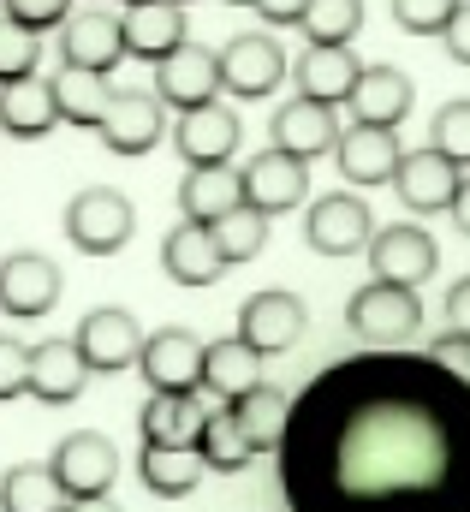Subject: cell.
Returning a JSON list of instances; mask_svg holds the SVG:
<instances>
[{"label": "cell", "mask_w": 470, "mask_h": 512, "mask_svg": "<svg viewBox=\"0 0 470 512\" xmlns=\"http://www.w3.org/2000/svg\"><path fill=\"white\" fill-rule=\"evenodd\" d=\"M155 96L185 114V108H203V102H221V48H197L185 42L179 54H167L155 66Z\"/></svg>", "instance_id": "obj_10"}, {"label": "cell", "mask_w": 470, "mask_h": 512, "mask_svg": "<svg viewBox=\"0 0 470 512\" xmlns=\"http://www.w3.org/2000/svg\"><path fill=\"white\" fill-rule=\"evenodd\" d=\"M161 268L173 286H215L227 274V251L215 245V227L203 221H179L167 239H161Z\"/></svg>", "instance_id": "obj_19"}, {"label": "cell", "mask_w": 470, "mask_h": 512, "mask_svg": "<svg viewBox=\"0 0 470 512\" xmlns=\"http://www.w3.org/2000/svg\"><path fill=\"white\" fill-rule=\"evenodd\" d=\"M304 239H310V251H316V256H357V251H369V239H375L369 203H363V197H346V191L316 197V203H310V215H304Z\"/></svg>", "instance_id": "obj_7"}, {"label": "cell", "mask_w": 470, "mask_h": 512, "mask_svg": "<svg viewBox=\"0 0 470 512\" xmlns=\"http://www.w3.org/2000/svg\"><path fill=\"white\" fill-rule=\"evenodd\" d=\"M36 54H42V36L24 30V24H12V18H0V84L30 78L36 72Z\"/></svg>", "instance_id": "obj_36"}, {"label": "cell", "mask_w": 470, "mask_h": 512, "mask_svg": "<svg viewBox=\"0 0 470 512\" xmlns=\"http://www.w3.org/2000/svg\"><path fill=\"white\" fill-rule=\"evenodd\" d=\"M447 322H453L459 334H470V274L453 280V292H447Z\"/></svg>", "instance_id": "obj_44"}, {"label": "cell", "mask_w": 470, "mask_h": 512, "mask_svg": "<svg viewBox=\"0 0 470 512\" xmlns=\"http://www.w3.org/2000/svg\"><path fill=\"white\" fill-rule=\"evenodd\" d=\"M60 126V108H54V90H48V78H12V84H0V131L6 137H48V131Z\"/></svg>", "instance_id": "obj_29"}, {"label": "cell", "mask_w": 470, "mask_h": 512, "mask_svg": "<svg viewBox=\"0 0 470 512\" xmlns=\"http://www.w3.org/2000/svg\"><path fill=\"white\" fill-rule=\"evenodd\" d=\"M441 42H447V60L470 66V0H459V12H453V24L441 30Z\"/></svg>", "instance_id": "obj_42"}, {"label": "cell", "mask_w": 470, "mask_h": 512, "mask_svg": "<svg viewBox=\"0 0 470 512\" xmlns=\"http://www.w3.org/2000/svg\"><path fill=\"white\" fill-rule=\"evenodd\" d=\"M268 137H274V149H286V155H298V161H316V155H328V149L340 143L334 102H310V96L286 102V108L268 120Z\"/></svg>", "instance_id": "obj_22"}, {"label": "cell", "mask_w": 470, "mask_h": 512, "mask_svg": "<svg viewBox=\"0 0 470 512\" xmlns=\"http://www.w3.org/2000/svg\"><path fill=\"white\" fill-rule=\"evenodd\" d=\"M66 501L54 465H12L0 477V512H66Z\"/></svg>", "instance_id": "obj_31"}, {"label": "cell", "mask_w": 470, "mask_h": 512, "mask_svg": "<svg viewBox=\"0 0 470 512\" xmlns=\"http://www.w3.org/2000/svg\"><path fill=\"white\" fill-rule=\"evenodd\" d=\"M238 203H244V173H238L233 161L191 167V173L179 179V215H185V221H203V227H215L221 215H233Z\"/></svg>", "instance_id": "obj_24"}, {"label": "cell", "mask_w": 470, "mask_h": 512, "mask_svg": "<svg viewBox=\"0 0 470 512\" xmlns=\"http://www.w3.org/2000/svg\"><path fill=\"white\" fill-rule=\"evenodd\" d=\"M137 429H143V447H203L209 405L203 393H149Z\"/></svg>", "instance_id": "obj_21"}, {"label": "cell", "mask_w": 470, "mask_h": 512, "mask_svg": "<svg viewBox=\"0 0 470 512\" xmlns=\"http://www.w3.org/2000/svg\"><path fill=\"white\" fill-rule=\"evenodd\" d=\"M48 90H54L60 126H78V131H96V126H102V114H108V96H114L108 72L66 66V60H60V72H48Z\"/></svg>", "instance_id": "obj_26"}, {"label": "cell", "mask_w": 470, "mask_h": 512, "mask_svg": "<svg viewBox=\"0 0 470 512\" xmlns=\"http://www.w3.org/2000/svg\"><path fill=\"white\" fill-rule=\"evenodd\" d=\"M131 227H137V209H131V197L114 191V185H90L66 209V239L84 256H114L131 239Z\"/></svg>", "instance_id": "obj_3"}, {"label": "cell", "mask_w": 470, "mask_h": 512, "mask_svg": "<svg viewBox=\"0 0 470 512\" xmlns=\"http://www.w3.org/2000/svg\"><path fill=\"white\" fill-rule=\"evenodd\" d=\"M435 239L423 233V227H411V221H399V227H381L375 239H369V268H375V280H393V286H423L429 274H435Z\"/></svg>", "instance_id": "obj_18"}, {"label": "cell", "mask_w": 470, "mask_h": 512, "mask_svg": "<svg viewBox=\"0 0 470 512\" xmlns=\"http://www.w3.org/2000/svg\"><path fill=\"white\" fill-rule=\"evenodd\" d=\"M298 96H310V102H334V108H346V96L357 90V78H363V60L352 54V42L346 48H310L304 60H298Z\"/></svg>", "instance_id": "obj_27"}, {"label": "cell", "mask_w": 470, "mask_h": 512, "mask_svg": "<svg viewBox=\"0 0 470 512\" xmlns=\"http://www.w3.org/2000/svg\"><path fill=\"white\" fill-rule=\"evenodd\" d=\"M357 30H363V0H310L304 12L310 48H346Z\"/></svg>", "instance_id": "obj_34"}, {"label": "cell", "mask_w": 470, "mask_h": 512, "mask_svg": "<svg viewBox=\"0 0 470 512\" xmlns=\"http://www.w3.org/2000/svg\"><path fill=\"white\" fill-rule=\"evenodd\" d=\"M411 102H417V90H411V78L399 66H363L357 90L346 96L352 120H363V126H393V131L411 114Z\"/></svg>", "instance_id": "obj_25"}, {"label": "cell", "mask_w": 470, "mask_h": 512, "mask_svg": "<svg viewBox=\"0 0 470 512\" xmlns=\"http://www.w3.org/2000/svg\"><path fill=\"white\" fill-rule=\"evenodd\" d=\"M292 512H470V387L429 352L328 364L286 411Z\"/></svg>", "instance_id": "obj_1"}, {"label": "cell", "mask_w": 470, "mask_h": 512, "mask_svg": "<svg viewBox=\"0 0 470 512\" xmlns=\"http://www.w3.org/2000/svg\"><path fill=\"white\" fill-rule=\"evenodd\" d=\"M90 382V358L78 352V340H42L30 346V399L42 405H72Z\"/></svg>", "instance_id": "obj_23"}, {"label": "cell", "mask_w": 470, "mask_h": 512, "mask_svg": "<svg viewBox=\"0 0 470 512\" xmlns=\"http://www.w3.org/2000/svg\"><path fill=\"white\" fill-rule=\"evenodd\" d=\"M54 477H60V489L78 501V495H108L119 477V447L108 435H96V429H78V435H66L60 447H54Z\"/></svg>", "instance_id": "obj_12"}, {"label": "cell", "mask_w": 470, "mask_h": 512, "mask_svg": "<svg viewBox=\"0 0 470 512\" xmlns=\"http://www.w3.org/2000/svg\"><path fill=\"white\" fill-rule=\"evenodd\" d=\"M161 131H167V102H161L155 90H114L96 137H102L114 155H149V149L161 143Z\"/></svg>", "instance_id": "obj_8"}, {"label": "cell", "mask_w": 470, "mask_h": 512, "mask_svg": "<svg viewBox=\"0 0 470 512\" xmlns=\"http://www.w3.org/2000/svg\"><path fill=\"white\" fill-rule=\"evenodd\" d=\"M334 161H340L346 185H393L405 149H399V131L393 126H363V120H352V126L340 131V143H334Z\"/></svg>", "instance_id": "obj_16"}, {"label": "cell", "mask_w": 470, "mask_h": 512, "mask_svg": "<svg viewBox=\"0 0 470 512\" xmlns=\"http://www.w3.org/2000/svg\"><path fill=\"white\" fill-rule=\"evenodd\" d=\"M310 161H298V155H286V149H262V155H250L238 173H244V203H256L268 221L274 215H286V209H298L304 197H310V173H304Z\"/></svg>", "instance_id": "obj_13"}, {"label": "cell", "mask_w": 470, "mask_h": 512, "mask_svg": "<svg viewBox=\"0 0 470 512\" xmlns=\"http://www.w3.org/2000/svg\"><path fill=\"white\" fill-rule=\"evenodd\" d=\"M60 268L36 251L0 256V310L6 316H48L60 304Z\"/></svg>", "instance_id": "obj_17"}, {"label": "cell", "mask_w": 470, "mask_h": 512, "mask_svg": "<svg viewBox=\"0 0 470 512\" xmlns=\"http://www.w3.org/2000/svg\"><path fill=\"white\" fill-rule=\"evenodd\" d=\"M66 512H119L114 495H78V501H66Z\"/></svg>", "instance_id": "obj_45"}, {"label": "cell", "mask_w": 470, "mask_h": 512, "mask_svg": "<svg viewBox=\"0 0 470 512\" xmlns=\"http://www.w3.org/2000/svg\"><path fill=\"white\" fill-rule=\"evenodd\" d=\"M346 322H352L357 340H369V346H399V340H417L423 334V304H417L411 286L369 280L363 292H352Z\"/></svg>", "instance_id": "obj_2"}, {"label": "cell", "mask_w": 470, "mask_h": 512, "mask_svg": "<svg viewBox=\"0 0 470 512\" xmlns=\"http://www.w3.org/2000/svg\"><path fill=\"white\" fill-rule=\"evenodd\" d=\"M429 358L447 370V376H459V382L470 387V334H459V328H447L441 340H429Z\"/></svg>", "instance_id": "obj_41"}, {"label": "cell", "mask_w": 470, "mask_h": 512, "mask_svg": "<svg viewBox=\"0 0 470 512\" xmlns=\"http://www.w3.org/2000/svg\"><path fill=\"white\" fill-rule=\"evenodd\" d=\"M60 60L66 66H90V72H114L125 60V18H114V12H72L60 24Z\"/></svg>", "instance_id": "obj_20"}, {"label": "cell", "mask_w": 470, "mask_h": 512, "mask_svg": "<svg viewBox=\"0 0 470 512\" xmlns=\"http://www.w3.org/2000/svg\"><path fill=\"white\" fill-rule=\"evenodd\" d=\"M125 6H131V0H125Z\"/></svg>", "instance_id": "obj_48"}, {"label": "cell", "mask_w": 470, "mask_h": 512, "mask_svg": "<svg viewBox=\"0 0 470 512\" xmlns=\"http://www.w3.org/2000/svg\"><path fill=\"white\" fill-rule=\"evenodd\" d=\"M185 6H191V0H131V6H125V60L161 66L167 54H179V48L191 42Z\"/></svg>", "instance_id": "obj_9"}, {"label": "cell", "mask_w": 470, "mask_h": 512, "mask_svg": "<svg viewBox=\"0 0 470 512\" xmlns=\"http://www.w3.org/2000/svg\"><path fill=\"white\" fill-rule=\"evenodd\" d=\"M238 423H244V435L256 441V453H280V435H286V411H292V399L280 393V387L256 382L244 399H233Z\"/></svg>", "instance_id": "obj_32"}, {"label": "cell", "mask_w": 470, "mask_h": 512, "mask_svg": "<svg viewBox=\"0 0 470 512\" xmlns=\"http://www.w3.org/2000/svg\"><path fill=\"white\" fill-rule=\"evenodd\" d=\"M18 393H30V346L0 334V399H18Z\"/></svg>", "instance_id": "obj_40"}, {"label": "cell", "mask_w": 470, "mask_h": 512, "mask_svg": "<svg viewBox=\"0 0 470 512\" xmlns=\"http://www.w3.org/2000/svg\"><path fill=\"white\" fill-rule=\"evenodd\" d=\"M244 143V126L227 102H203V108H185L179 126H173V149L185 155V167H215V161H233V149Z\"/></svg>", "instance_id": "obj_15"}, {"label": "cell", "mask_w": 470, "mask_h": 512, "mask_svg": "<svg viewBox=\"0 0 470 512\" xmlns=\"http://www.w3.org/2000/svg\"><path fill=\"white\" fill-rule=\"evenodd\" d=\"M215 245L227 251V262H250V256H262V245H268V215H262L256 203H238L233 215L215 221Z\"/></svg>", "instance_id": "obj_35"}, {"label": "cell", "mask_w": 470, "mask_h": 512, "mask_svg": "<svg viewBox=\"0 0 470 512\" xmlns=\"http://www.w3.org/2000/svg\"><path fill=\"white\" fill-rule=\"evenodd\" d=\"M250 6L262 24H304V12H310V0H250Z\"/></svg>", "instance_id": "obj_43"}, {"label": "cell", "mask_w": 470, "mask_h": 512, "mask_svg": "<svg viewBox=\"0 0 470 512\" xmlns=\"http://www.w3.org/2000/svg\"><path fill=\"white\" fill-rule=\"evenodd\" d=\"M280 78H286V48H280L274 36L250 30V36H233V42L221 48V90H233L238 102L274 96Z\"/></svg>", "instance_id": "obj_6"}, {"label": "cell", "mask_w": 470, "mask_h": 512, "mask_svg": "<svg viewBox=\"0 0 470 512\" xmlns=\"http://www.w3.org/2000/svg\"><path fill=\"white\" fill-rule=\"evenodd\" d=\"M203 340L191 328H155L143 334V352H137V370L155 393H203Z\"/></svg>", "instance_id": "obj_4"}, {"label": "cell", "mask_w": 470, "mask_h": 512, "mask_svg": "<svg viewBox=\"0 0 470 512\" xmlns=\"http://www.w3.org/2000/svg\"><path fill=\"white\" fill-rule=\"evenodd\" d=\"M203 453L197 447H143L137 453V477H143V489L149 495H161V501H185L197 483H203Z\"/></svg>", "instance_id": "obj_30"}, {"label": "cell", "mask_w": 470, "mask_h": 512, "mask_svg": "<svg viewBox=\"0 0 470 512\" xmlns=\"http://www.w3.org/2000/svg\"><path fill=\"white\" fill-rule=\"evenodd\" d=\"M447 215L459 221V233H465V239H470V179H465V185H459V197H453V209H447Z\"/></svg>", "instance_id": "obj_46"}, {"label": "cell", "mask_w": 470, "mask_h": 512, "mask_svg": "<svg viewBox=\"0 0 470 512\" xmlns=\"http://www.w3.org/2000/svg\"><path fill=\"white\" fill-rule=\"evenodd\" d=\"M429 143H435V149H441L447 161L470 167V96L447 102V108L435 114V126H429Z\"/></svg>", "instance_id": "obj_37"}, {"label": "cell", "mask_w": 470, "mask_h": 512, "mask_svg": "<svg viewBox=\"0 0 470 512\" xmlns=\"http://www.w3.org/2000/svg\"><path fill=\"white\" fill-rule=\"evenodd\" d=\"M197 453H203L209 471H244V465L256 459V441L244 435L233 399H221V405L209 411V429H203V447H197Z\"/></svg>", "instance_id": "obj_33"}, {"label": "cell", "mask_w": 470, "mask_h": 512, "mask_svg": "<svg viewBox=\"0 0 470 512\" xmlns=\"http://www.w3.org/2000/svg\"><path fill=\"white\" fill-rule=\"evenodd\" d=\"M453 12H459V0H393V24L405 36H441L453 24Z\"/></svg>", "instance_id": "obj_38"}, {"label": "cell", "mask_w": 470, "mask_h": 512, "mask_svg": "<svg viewBox=\"0 0 470 512\" xmlns=\"http://www.w3.org/2000/svg\"><path fill=\"white\" fill-rule=\"evenodd\" d=\"M78 352L90 358V370L96 376H119V370H131L137 364V352H143V334H137V316L131 310H119V304H102V310H90L84 322H78Z\"/></svg>", "instance_id": "obj_14"}, {"label": "cell", "mask_w": 470, "mask_h": 512, "mask_svg": "<svg viewBox=\"0 0 470 512\" xmlns=\"http://www.w3.org/2000/svg\"><path fill=\"white\" fill-rule=\"evenodd\" d=\"M459 185H465V167L447 161L435 143H429V149H405V161H399V173H393L399 203L417 209V215H441V209H453Z\"/></svg>", "instance_id": "obj_11"}, {"label": "cell", "mask_w": 470, "mask_h": 512, "mask_svg": "<svg viewBox=\"0 0 470 512\" xmlns=\"http://www.w3.org/2000/svg\"><path fill=\"white\" fill-rule=\"evenodd\" d=\"M6 6V18L12 24H24V30H60L66 18H72V0H0Z\"/></svg>", "instance_id": "obj_39"}, {"label": "cell", "mask_w": 470, "mask_h": 512, "mask_svg": "<svg viewBox=\"0 0 470 512\" xmlns=\"http://www.w3.org/2000/svg\"><path fill=\"white\" fill-rule=\"evenodd\" d=\"M304 328H310V310H304V298L286 292V286H268V292H256V298H244V310H238V334H244L262 358L292 352V346L304 340Z\"/></svg>", "instance_id": "obj_5"}, {"label": "cell", "mask_w": 470, "mask_h": 512, "mask_svg": "<svg viewBox=\"0 0 470 512\" xmlns=\"http://www.w3.org/2000/svg\"><path fill=\"white\" fill-rule=\"evenodd\" d=\"M256 382H262V352H256L244 334L209 340V352H203V393H215V399H244Z\"/></svg>", "instance_id": "obj_28"}, {"label": "cell", "mask_w": 470, "mask_h": 512, "mask_svg": "<svg viewBox=\"0 0 470 512\" xmlns=\"http://www.w3.org/2000/svg\"><path fill=\"white\" fill-rule=\"evenodd\" d=\"M233 6H250V0H233Z\"/></svg>", "instance_id": "obj_47"}]
</instances>
